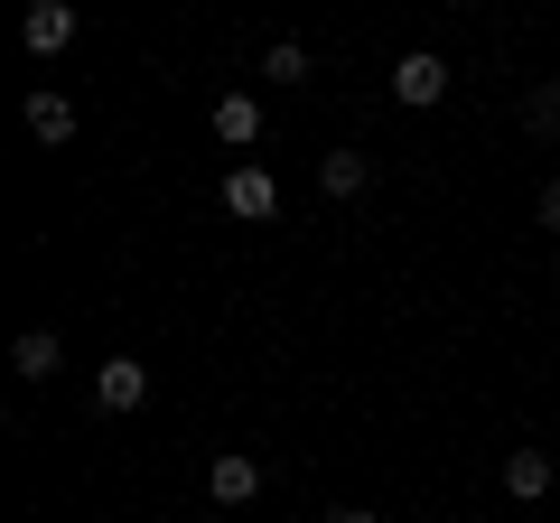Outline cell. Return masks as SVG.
Returning a JSON list of instances; mask_svg holds the SVG:
<instances>
[{"mask_svg":"<svg viewBox=\"0 0 560 523\" xmlns=\"http://www.w3.org/2000/svg\"><path fill=\"white\" fill-rule=\"evenodd\" d=\"M206 496H215V504H253V496H261V458L215 449V458H206Z\"/></svg>","mask_w":560,"mask_h":523,"instance_id":"obj_1","label":"cell"},{"mask_svg":"<svg viewBox=\"0 0 560 523\" xmlns=\"http://www.w3.org/2000/svg\"><path fill=\"white\" fill-rule=\"evenodd\" d=\"M94 403L103 411H140V403H150V364H131V356L94 364Z\"/></svg>","mask_w":560,"mask_h":523,"instance_id":"obj_3","label":"cell"},{"mask_svg":"<svg viewBox=\"0 0 560 523\" xmlns=\"http://www.w3.org/2000/svg\"><path fill=\"white\" fill-rule=\"evenodd\" d=\"M28 131H38L47 150H66V141H75V103H66V94H28Z\"/></svg>","mask_w":560,"mask_h":523,"instance_id":"obj_8","label":"cell"},{"mask_svg":"<svg viewBox=\"0 0 560 523\" xmlns=\"http://www.w3.org/2000/svg\"><path fill=\"white\" fill-rule=\"evenodd\" d=\"M523 131H541V141H560V84H541V94L523 103Z\"/></svg>","mask_w":560,"mask_h":523,"instance_id":"obj_12","label":"cell"},{"mask_svg":"<svg viewBox=\"0 0 560 523\" xmlns=\"http://www.w3.org/2000/svg\"><path fill=\"white\" fill-rule=\"evenodd\" d=\"M364 178H374L364 150H327V160H318V187H327V197H364Z\"/></svg>","mask_w":560,"mask_h":523,"instance_id":"obj_9","label":"cell"},{"mask_svg":"<svg viewBox=\"0 0 560 523\" xmlns=\"http://www.w3.org/2000/svg\"><path fill=\"white\" fill-rule=\"evenodd\" d=\"M75 10L66 0H28V20H20V38H28V57H57V47H75Z\"/></svg>","mask_w":560,"mask_h":523,"instance_id":"obj_2","label":"cell"},{"mask_svg":"<svg viewBox=\"0 0 560 523\" xmlns=\"http://www.w3.org/2000/svg\"><path fill=\"white\" fill-rule=\"evenodd\" d=\"M541 224H551V234H560V178L541 187Z\"/></svg>","mask_w":560,"mask_h":523,"instance_id":"obj_13","label":"cell"},{"mask_svg":"<svg viewBox=\"0 0 560 523\" xmlns=\"http://www.w3.org/2000/svg\"><path fill=\"white\" fill-rule=\"evenodd\" d=\"M261 75H280V84H308V47H300V38H271V47H261Z\"/></svg>","mask_w":560,"mask_h":523,"instance_id":"obj_11","label":"cell"},{"mask_svg":"<svg viewBox=\"0 0 560 523\" xmlns=\"http://www.w3.org/2000/svg\"><path fill=\"white\" fill-rule=\"evenodd\" d=\"M224 216H243V224L280 216V178L271 168H234V178H224Z\"/></svg>","mask_w":560,"mask_h":523,"instance_id":"obj_5","label":"cell"},{"mask_svg":"<svg viewBox=\"0 0 560 523\" xmlns=\"http://www.w3.org/2000/svg\"><path fill=\"white\" fill-rule=\"evenodd\" d=\"M10 364H20V374H28V383H47V374H57V364H66V346H57V337H47V327H28V337H20V346H10Z\"/></svg>","mask_w":560,"mask_h":523,"instance_id":"obj_10","label":"cell"},{"mask_svg":"<svg viewBox=\"0 0 560 523\" xmlns=\"http://www.w3.org/2000/svg\"><path fill=\"white\" fill-rule=\"evenodd\" d=\"M215 141H224V150H253V141H261V103H253V94H224V103H215Z\"/></svg>","mask_w":560,"mask_h":523,"instance_id":"obj_7","label":"cell"},{"mask_svg":"<svg viewBox=\"0 0 560 523\" xmlns=\"http://www.w3.org/2000/svg\"><path fill=\"white\" fill-rule=\"evenodd\" d=\"M504 496L541 504V496H551V458H541V449H504Z\"/></svg>","mask_w":560,"mask_h":523,"instance_id":"obj_6","label":"cell"},{"mask_svg":"<svg viewBox=\"0 0 560 523\" xmlns=\"http://www.w3.org/2000/svg\"><path fill=\"white\" fill-rule=\"evenodd\" d=\"M318 523H383V514H364V504H337V514H318Z\"/></svg>","mask_w":560,"mask_h":523,"instance_id":"obj_14","label":"cell"},{"mask_svg":"<svg viewBox=\"0 0 560 523\" xmlns=\"http://www.w3.org/2000/svg\"><path fill=\"white\" fill-rule=\"evenodd\" d=\"M440 94H448V66L430 57V47L393 66V103H411V113H430V103H440Z\"/></svg>","mask_w":560,"mask_h":523,"instance_id":"obj_4","label":"cell"}]
</instances>
